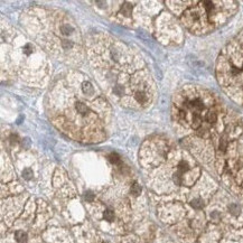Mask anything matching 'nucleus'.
Masks as SVG:
<instances>
[{"mask_svg": "<svg viewBox=\"0 0 243 243\" xmlns=\"http://www.w3.org/2000/svg\"><path fill=\"white\" fill-rule=\"evenodd\" d=\"M188 108H192V109H195V110H203L204 109V104L201 100H193L191 102H187L186 104Z\"/></svg>", "mask_w": 243, "mask_h": 243, "instance_id": "1", "label": "nucleus"}, {"mask_svg": "<svg viewBox=\"0 0 243 243\" xmlns=\"http://www.w3.org/2000/svg\"><path fill=\"white\" fill-rule=\"evenodd\" d=\"M15 238H16V240H17L19 243H25L26 241H27V234H26L25 232H23V231L16 232Z\"/></svg>", "mask_w": 243, "mask_h": 243, "instance_id": "2", "label": "nucleus"}, {"mask_svg": "<svg viewBox=\"0 0 243 243\" xmlns=\"http://www.w3.org/2000/svg\"><path fill=\"white\" fill-rule=\"evenodd\" d=\"M135 98H136V100H137L139 103H145L146 101H147V95H146L142 91H138V92H136Z\"/></svg>", "mask_w": 243, "mask_h": 243, "instance_id": "3", "label": "nucleus"}, {"mask_svg": "<svg viewBox=\"0 0 243 243\" xmlns=\"http://www.w3.org/2000/svg\"><path fill=\"white\" fill-rule=\"evenodd\" d=\"M229 211H230L231 214H233L234 216H238V215L240 214V212H241V208L239 207V205L232 204L229 206Z\"/></svg>", "mask_w": 243, "mask_h": 243, "instance_id": "4", "label": "nucleus"}, {"mask_svg": "<svg viewBox=\"0 0 243 243\" xmlns=\"http://www.w3.org/2000/svg\"><path fill=\"white\" fill-rule=\"evenodd\" d=\"M191 205H192L194 208L199 210V208H202L204 206V203H203V201L201 198H195V199H193L192 202H191Z\"/></svg>", "mask_w": 243, "mask_h": 243, "instance_id": "5", "label": "nucleus"}, {"mask_svg": "<svg viewBox=\"0 0 243 243\" xmlns=\"http://www.w3.org/2000/svg\"><path fill=\"white\" fill-rule=\"evenodd\" d=\"M201 123H202V119H201L199 114H194V116H193V125H192L193 128L197 129L201 126Z\"/></svg>", "mask_w": 243, "mask_h": 243, "instance_id": "6", "label": "nucleus"}, {"mask_svg": "<svg viewBox=\"0 0 243 243\" xmlns=\"http://www.w3.org/2000/svg\"><path fill=\"white\" fill-rule=\"evenodd\" d=\"M103 218H104L105 221H109V222L113 221V218H114V213H113V211L106 210V211L104 212V214H103Z\"/></svg>", "mask_w": 243, "mask_h": 243, "instance_id": "7", "label": "nucleus"}, {"mask_svg": "<svg viewBox=\"0 0 243 243\" xmlns=\"http://www.w3.org/2000/svg\"><path fill=\"white\" fill-rule=\"evenodd\" d=\"M141 193V187L140 185H138L137 183H135L132 186H131V194L135 195V196H139Z\"/></svg>", "mask_w": 243, "mask_h": 243, "instance_id": "8", "label": "nucleus"}, {"mask_svg": "<svg viewBox=\"0 0 243 243\" xmlns=\"http://www.w3.org/2000/svg\"><path fill=\"white\" fill-rule=\"evenodd\" d=\"M131 10H132V7H131V5H129L128 2H126L121 7V13H123V15H126V16H129L131 13Z\"/></svg>", "mask_w": 243, "mask_h": 243, "instance_id": "9", "label": "nucleus"}, {"mask_svg": "<svg viewBox=\"0 0 243 243\" xmlns=\"http://www.w3.org/2000/svg\"><path fill=\"white\" fill-rule=\"evenodd\" d=\"M189 169V166H188V164L186 163V161H180L178 164V171L180 174H183V173H185V171H187Z\"/></svg>", "mask_w": 243, "mask_h": 243, "instance_id": "10", "label": "nucleus"}, {"mask_svg": "<svg viewBox=\"0 0 243 243\" xmlns=\"http://www.w3.org/2000/svg\"><path fill=\"white\" fill-rule=\"evenodd\" d=\"M109 160L112 163V164H119L120 163V156L115 153H112V154L109 155Z\"/></svg>", "mask_w": 243, "mask_h": 243, "instance_id": "11", "label": "nucleus"}, {"mask_svg": "<svg viewBox=\"0 0 243 243\" xmlns=\"http://www.w3.org/2000/svg\"><path fill=\"white\" fill-rule=\"evenodd\" d=\"M206 120H207V122H210L211 125L215 123V122H216V114H215L214 112H208V113L206 114Z\"/></svg>", "mask_w": 243, "mask_h": 243, "instance_id": "12", "label": "nucleus"}, {"mask_svg": "<svg viewBox=\"0 0 243 243\" xmlns=\"http://www.w3.org/2000/svg\"><path fill=\"white\" fill-rule=\"evenodd\" d=\"M83 91H84V93H86V94L93 93V86L91 85L90 82H85V83L83 84Z\"/></svg>", "mask_w": 243, "mask_h": 243, "instance_id": "13", "label": "nucleus"}, {"mask_svg": "<svg viewBox=\"0 0 243 243\" xmlns=\"http://www.w3.org/2000/svg\"><path fill=\"white\" fill-rule=\"evenodd\" d=\"M203 5H204L205 10H206L207 13H211V11L214 9V3H213L212 1H204Z\"/></svg>", "mask_w": 243, "mask_h": 243, "instance_id": "14", "label": "nucleus"}, {"mask_svg": "<svg viewBox=\"0 0 243 243\" xmlns=\"http://www.w3.org/2000/svg\"><path fill=\"white\" fill-rule=\"evenodd\" d=\"M76 110L80 112V113H82V114H84V113H86V111H88V109H86V106L83 104V103L78 102L76 103Z\"/></svg>", "mask_w": 243, "mask_h": 243, "instance_id": "15", "label": "nucleus"}, {"mask_svg": "<svg viewBox=\"0 0 243 243\" xmlns=\"http://www.w3.org/2000/svg\"><path fill=\"white\" fill-rule=\"evenodd\" d=\"M73 30H74V29H73V27H72V26H70V25H65V26L62 27V31H63V34H65V35H70Z\"/></svg>", "mask_w": 243, "mask_h": 243, "instance_id": "16", "label": "nucleus"}, {"mask_svg": "<svg viewBox=\"0 0 243 243\" xmlns=\"http://www.w3.org/2000/svg\"><path fill=\"white\" fill-rule=\"evenodd\" d=\"M23 176H24V178L27 179V180L33 178V171H31L29 168H27V169H25V170L23 171Z\"/></svg>", "mask_w": 243, "mask_h": 243, "instance_id": "17", "label": "nucleus"}, {"mask_svg": "<svg viewBox=\"0 0 243 243\" xmlns=\"http://www.w3.org/2000/svg\"><path fill=\"white\" fill-rule=\"evenodd\" d=\"M174 181L177 184V185H180L181 184V174L177 171L176 174H174Z\"/></svg>", "mask_w": 243, "mask_h": 243, "instance_id": "18", "label": "nucleus"}, {"mask_svg": "<svg viewBox=\"0 0 243 243\" xmlns=\"http://www.w3.org/2000/svg\"><path fill=\"white\" fill-rule=\"evenodd\" d=\"M93 198H94V195H93V193H92V192H86V193H85V199H86V201L92 202V201H93Z\"/></svg>", "mask_w": 243, "mask_h": 243, "instance_id": "19", "label": "nucleus"}, {"mask_svg": "<svg viewBox=\"0 0 243 243\" xmlns=\"http://www.w3.org/2000/svg\"><path fill=\"white\" fill-rule=\"evenodd\" d=\"M24 51H25V53L27 55H29V54L33 52V46H31L30 44H27L25 46V48H24Z\"/></svg>", "mask_w": 243, "mask_h": 243, "instance_id": "20", "label": "nucleus"}, {"mask_svg": "<svg viewBox=\"0 0 243 243\" xmlns=\"http://www.w3.org/2000/svg\"><path fill=\"white\" fill-rule=\"evenodd\" d=\"M62 45H63L64 48H71V47L73 46V44H72L71 42H68V40H63V42H62Z\"/></svg>", "mask_w": 243, "mask_h": 243, "instance_id": "21", "label": "nucleus"}, {"mask_svg": "<svg viewBox=\"0 0 243 243\" xmlns=\"http://www.w3.org/2000/svg\"><path fill=\"white\" fill-rule=\"evenodd\" d=\"M225 148H226V140H225V139H222L221 142H220V149H221L222 151H224Z\"/></svg>", "mask_w": 243, "mask_h": 243, "instance_id": "22", "label": "nucleus"}, {"mask_svg": "<svg viewBox=\"0 0 243 243\" xmlns=\"http://www.w3.org/2000/svg\"><path fill=\"white\" fill-rule=\"evenodd\" d=\"M113 92H114L115 94H122V92H123V89L121 88V86H115L114 90H113Z\"/></svg>", "mask_w": 243, "mask_h": 243, "instance_id": "23", "label": "nucleus"}, {"mask_svg": "<svg viewBox=\"0 0 243 243\" xmlns=\"http://www.w3.org/2000/svg\"><path fill=\"white\" fill-rule=\"evenodd\" d=\"M17 141H18V137H17V135H13V136H11V142H15V143H16V142H17Z\"/></svg>", "mask_w": 243, "mask_h": 243, "instance_id": "24", "label": "nucleus"}]
</instances>
